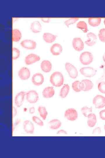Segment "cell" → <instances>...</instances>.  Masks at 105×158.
I'll return each instance as SVG.
<instances>
[{
  "label": "cell",
  "instance_id": "obj_12",
  "mask_svg": "<svg viewBox=\"0 0 105 158\" xmlns=\"http://www.w3.org/2000/svg\"><path fill=\"white\" fill-rule=\"evenodd\" d=\"M25 95V93L23 91H21L16 95L14 99V102L17 107H20L22 105Z\"/></svg>",
  "mask_w": 105,
  "mask_h": 158
},
{
  "label": "cell",
  "instance_id": "obj_30",
  "mask_svg": "<svg viewBox=\"0 0 105 158\" xmlns=\"http://www.w3.org/2000/svg\"><path fill=\"white\" fill-rule=\"evenodd\" d=\"M92 107H88L85 106L82 107L81 109V111L83 115L85 117L92 112Z\"/></svg>",
  "mask_w": 105,
  "mask_h": 158
},
{
  "label": "cell",
  "instance_id": "obj_17",
  "mask_svg": "<svg viewBox=\"0 0 105 158\" xmlns=\"http://www.w3.org/2000/svg\"><path fill=\"white\" fill-rule=\"evenodd\" d=\"M62 51V47L59 44L55 43L53 44L50 48V51L53 55H59Z\"/></svg>",
  "mask_w": 105,
  "mask_h": 158
},
{
  "label": "cell",
  "instance_id": "obj_4",
  "mask_svg": "<svg viewBox=\"0 0 105 158\" xmlns=\"http://www.w3.org/2000/svg\"><path fill=\"white\" fill-rule=\"evenodd\" d=\"M65 69L68 73L69 76L71 78L75 79L78 76V72L76 67L69 63L65 64Z\"/></svg>",
  "mask_w": 105,
  "mask_h": 158
},
{
  "label": "cell",
  "instance_id": "obj_7",
  "mask_svg": "<svg viewBox=\"0 0 105 158\" xmlns=\"http://www.w3.org/2000/svg\"><path fill=\"white\" fill-rule=\"evenodd\" d=\"M64 117L68 120L70 121L76 120L78 116L77 111L73 108H69L67 109L64 114Z\"/></svg>",
  "mask_w": 105,
  "mask_h": 158
},
{
  "label": "cell",
  "instance_id": "obj_32",
  "mask_svg": "<svg viewBox=\"0 0 105 158\" xmlns=\"http://www.w3.org/2000/svg\"><path fill=\"white\" fill-rule=\"evenodd\" d=\"M99 37L102 42H105V28L101 29L99 33Z\"/></svg>",
  "mask_w": 105,
  "mask_h": 158
},
{
  "label": "cell",
  "instance_id": "obj_40",
  "mask_svg": "<svg viewBox=\"0 0 105 158\" xmlns=\"http://www.w3.org/2000/svg\"><path fill=\"white\" fill-rule=\"evenodd\" d=\"M35 111V109L34 107H30L29 109V112L30 114H34Z\"/></svg>",
  "mask_w": 105,
  "mask_h": 158
},
{
  "label": "cell",
  "instance_id": "obj_26",
  "mask_svg": "<svg viewBox=\"0 0 105 158\" xmlns=\"http://www.w3.org/2000/svg\"><path fill=\"white\" fill-rule=\"evenodd\" d=\"M69 90V86L68 84H64L61 88L59 95L62 98H64L68 95Z\"/></svg>",
  "mask_w": 105,
  "mask_h": 158
},
{
  "label": "cell",
  "instance_id": "obj_1",
  "mask_svg": "<svg viewBox=\"0 0 105 158\" xmlns=\"http://www.w3.org/2000/svg\"><path fill=\"white\" fill-rule=\"evenodd\" d=\"M50 81L53 86L56 87H60L64 83L63 76L60 72H55L50 75Z\"/></svg>",
  "mask_w": 105,
  "mask_h": 158
},
{
  "label": "cell",
  "instance_id": "obj_36",
  "mask_svg": "<svg viewBox=\"0 0 105 158\" xmlns=\"http://www.w3.org/2000/svg\"><path fill=\"white\" fill-rule=\"evenodd\" d=\"M101 133V129L99 127H97L93 129L92 134L94 135H99Z\"/></svg>",
  "mask_w": 105,
  "mask_h": 158
},
{
  "label": "cell",
  "instance_id": "obj_13",
  "mask_svg": "<svg viewBox=\"0 0 105 158\" xmlns=\"http://www.w3.org/2000/svg\"><path fill=\"white\" fill-rule=\"evenodd\" d=\"M40 59V57L38 55L35 54H31L25 57L24 61L26 65H29L38 61Z\"/></svg>",
  "mask_w": 105,
  "mask_h": 158
},
{
  "label": "cell",
  "instance_id": "obj_27",
  "mask_svg": "<svg viewBox=\"0 0 105 158\" xmlns=\"http://www.w3.org/2000/svg\"><path fill=\"white\" fill-rule=\"evenodd\" d=\"M38 111L40 116L43 120H45L48 115V112L45 107L40 106L38 108Z\"/></svg>",
  "mask_w": 105,
  "mask_h": 158
},
{
  "label": "cell",
  "instance_id": "obj_33",
  "mask_svg": "<svg viewBox=\"0 0 105 158\" xmlns=\"http://www.w3.org/2000/svg\"><path fill=\"white\" fill-rule=\"evenodd\" d=\"M33 121L38 125L42 126L44 125V123L39 117L36 116H34L32 118Z\"/></svg>",
  "mask_w": 105,
  "mask_h": 158
},
{
  "label": "cell",
  "instance_id": "obj_43",
  "mask_svg": "<svg viewBox=\"0 0 105 158\" xmlns=\"http://www.w3.org/2000/svg\"><path fill=\"white\" fill-rule=\"evenodd\" d=\"M103 59L104 61V62H105V52L103 55Z\"/></svg>",
  "mask_w": 105,
  "mask_h": 158
},
{
  "label": "cell",
  "instance_id": "obj_35",
  "mask_svg": "<svg viewBox=\"0 0 105 158\" xmlns=\"http://www.w3.org/2000/svg\"><path fill=\"white\" fill-rule=\"evenodd\" d=\"M78 19V18H72L65 21L64 23L65 25L69 27V25L75 23Z\"/></svg>",
  "mask_w": 105,
  "mask_h": 158
},
{
  "label": "cell",
  "instance_id": "obj_44",
  "mask_svg": "<svg viewBox=\"0 0 105 158\" xmlns=\"http://www.w3.org/2000/svg\"><path fill=\"white\" fill-rule=\"evenodd\" d=\"M104 25H105V19L104 20Z\"/></svg>",
  "mask_w": 105,
  "mask_h": 158
},
{
  "label": "cell",
  "instance_id": "obj_38",
  "mask_svg": "<svg viewBox=\"0 0 105 158\" xmlns=\"http://www.w3.org/2000/svg\"><path fill=\"white\" fill-rule=\"evenodd\" d=\"M57 134H66L67 133L66 131L64 130L61 129L58 131L57 133Z\"/></svg>",
  "mask_w": 105,
  "mask_h": 158
},
{
  "label": "cell",
  "instance_id": "obj_25",
  "mask_svg": "<svg viewBox=\"0 0 105 158\" xmlns=\"http://www.w3.org/2000/svg\"><path fill=\"white\" fill-rule=\"evenodd\" d=\"M81 82L83 84L84 88L82 91H86L90 90L93 86V84L90 80L88 79L83 80Z\"/></svg>",
  "mask_w": 105,
  "mask_h": 158
},
{
  "label": "cell",
  "instance_id": "obj_34",
  "mask_svg": "<svg viewBox=\"0 0 105 158\" xmlns=\"http://www.w3.org/2000/svg\"><path fill=\"white\" fill-rule=\"evenodd\" d=\"M98 88L99 91L101 93L105 94V82H101L99 83Z\"/></svg>",
  "mask_w": 105,
  "mask_h": 158
},
{
  "label": "cell",
  "instance_id": "obj_9",
  "mask_svg": "<svg viewBox=\"0 0 105 158\" xmlns=\"http://www.w3.org/2000/svg\"><path fill=\"white\" fill-rule=\"evenodd\" d=\"M73 46L77 51L82 50L84 47V44L82 39L80 37H75L72 41Z\"/></svg>",
  "mask_w": 105,
  "mask_h": 158
},
{
  "label": "cell",
  "instance_id": "obj_24",
  "mask_svg": "<svg viewBox=\"0 0 105 158\" xmlns=\"http://www.w3.org/2000/svg\"><path fill=\"white\" fill-rule=\"evenodd\" d=\"M72 87L75 91L78 92L83 90L84 88V85L81 82L76 80L72 83Z\"/></svg>",
  "mask_w": 105,
  "mask_h": 158
},
{
  "label": "cell",
  "instance_id": "obj_11",
  "mask_svg": "<svg viewBox=\"0 0 105 158\" xmlns=\"http://www.w3.org/2000/svg\"><path fill=\"white\" fill-rule=\"evenodd\" d=\"M20 44L23 47L28 49H34L36 46V42L30 40H24L21 42Z\"/></svg>",
  "mask_w": 105,
  "mask_h": 158
},
{
  "label": "cell",
  "instance_id": "obj_21",
  "mask_svg": "<svg viewBox=\"0 0 105 158\" xmlns=\"http://www.w3.org/2000/svg\"><path fill=\"white\" fill-rule=\"evenodd\" d=\"M30 28L33 32L38 33L40 32L41 30V25L39 21H34L31 23Z\"/></svg>",
  "mask_w": 105,
  "mask_h": 158
},
{
  "label": "cell",
  "instance_id": "obj_10",
  "mask_svg": "<svg viewBox=\"0 0 105 158\" xmlns=\"http://www.w3.org/2000/svg\"><path fill=\"white\" fill-rule=\"evenodd\" d=\"M32 81L34 85L39 86L41 85L44 81V77L43 75L39 73L34 74L32 76Z\"/></svg>",
  "mask_w": 105,
  "mask_h": 158
},
{
  "label": "cell",
  "instance_id": "obj_37",
  "mask_svg": "<svg viewBox=\"0 0 105 158\" xmlns=\"http://www.w3.org/2000/svg\"><path fill=\"white\" fill-rule=\"evenodd\" d=\"M100 118L103 120H105V109L102 110L99 113Z\"/></svg>",
  "mask_w": 105,
  "mask_h": 158
},
{
  "label": "cell",
  "instance_id": "obj_39",
  "mask_svg": "<svg viewBox=\"0 0 105 158\" xmlns=\"http://www.w3.org/2000/svg\"><path fill=\"white\" fill-rule=\"evenodd\" d=\"M17 114V110L16 108L13 107V116L15 117Z\"/></svg>",
  "mask_w": 105,
  "mask_h": 158
},
{
  "label": "cell",
  "instance_id": "obj_29",
  "mask_svg": "<svg viewBox=\"0 0 105 158\" xmlns=\"http://www.w3.org/2000/svg\"><path fill=\"white\" fill-rule=\"evenodd\" d=\"M77 27L82 30L84 32H86L88 31V27L87 24L84 21H80L76 25Z\"/></svg>",
  "mask_w": 105,
  "mask_h": 158
},
{
  "label": "cell",
  "instance_id": "obj_18",
  "mask_svg": "<svg viewBox=\"0 0 105 158\" xmlns=\"http://www.w3.org/2000/svg\"><path fill=\"white\" fill-rule=\"evenodd\" d=\"M41 68L42 70L44 72L48 73L52 69V65L49 61L44 60L41 63Z\"/></svg>",
  "mask_w": 105,
  "mask_h": 158
},
{
  "label": "cell",
  "instance_id": "obj_41",
  "mask_svg": "<svg viewBox=\"0 0 105 158\" xmlns=\"http://www.w3.org/2000/svg\"><path fill=\"white\" fill-rule=\"evenodd\" d=\"M42 20L45 23H48L50 21V19L49 18H42Z\"/></svg>",
  "mask_w": 105,
  "mask_h": 158
},
{
  "label": "cell",
  "instance_id": "obj_22",
  "mask_svg": "<svg viewBox=\"0 0 105 158\" xmlns=\"http://www.w3.org/2000/svg\"><path fill=\"white\" fill-rule=\"evenodd\" d=\"M43 37L44 40L48 43L53 42L55 40L56 37V35L48 32L44 33Z\"/></svg>",
  "mask_w": 105,
  "mask_h": 158
},
{
  "label": "cell",
  "instance_id": "obj_6",
  "mask_svg": "<svg viewBox=\"0 0 105 158\" xmlns=\"http://www.w3.org/2000/svg\"><path fill=\"white\" fill-rule=\"evenodd\" d=\"M26 95L27 100L29 103H35L38 99V95L35 90H30L26 93Z\"/></svg>",
  "mask_w": 105,
  "mask_h": 158
},
{
  "label": "cell",
  "instance_id": "obj_20",
  "mask_svg": "<svg viewBox=\"0 0 105 158\" xmlns=\"http://www.w3.org/2000/svg\"><path fill=\"white\" fill-rule=\"evenodd\" d=\"M87 124L90 127H94L97 123V118L96 115L93 113H90L87 117Z\"/></svg>",
  "mask_w": 105,
  "mask_h": 158
},
{
  "label": "cell",
  "instance_id": "obj_15",
  "mask_svg": "<svg viewBox=\"0 0 105 158\" xmlns=\"http://www.w3.org/2000/svg\"><path fill=\"white\" fill-rule=\"evenodd\" d=\"M88 39L85 41V43L89 46H92L96 43L97 37L96 35L93 33L90 32L87 34Z\"/></svg>",
  "mask_w": 105,
  "mask_h": 158
},
{
  "label": "cell",
  "instance_id": "obj_28",
  "mask_svg": "<svg viewBox=\"0 0 105 158\" xmlns=\"http://www.w3.org/2000/svg\"><path fill=\"white\" fill-rule=\"evenodd\" d=\"M89 24L92 26H98L101 22V19L99 18H90L88 20Z\"/></svg>",
  "mask_w": 105,
  "mask_h": 158
},
{
  "label": "cell",
  "instance_id": "obj_31",
  "mask_svg": "<svg viewBox=\"0 0 105 158\" xmlns=\"http://www.w3.org/2000/svg\"><path fill=\"white\" fill-rule=\"evenodd\" d=\"M12 59L15 60L18 59L20 54V51L17 48L13 47L12 48Z\"/></svg>",
  "mask_w": 105,
  "mask_h": 158
},
{
  "label": "cell",
  "instance_id": "obj_23",
  "mask_svg": "<svg viewBox=\"0 0 105 158\" xmlns=\"http://www.w3.org/2000/svg\"><path fill=\"white\" fill-rule=\"evenodd\" d=\"M12 41L17 42L20 39L22 35L20 30L16 29H13L12 30Z\"/></svg>",
  "mask_w": 105,
  "mask_h": 158
},
{
  "label": "cell",
  "instance_id": "obj_8",
  "mask_svg": "<svg viewBox=\"0 0 105 158\" xmlns=\"http://www.w3.org/2000/svg\"><path fill=\"white\" fill-rule=\"evenodd\" d=\"M24 131L27 133L33 134L34 131V126L33 123L31 121L26 120L24 121L23 124Z\"/></svg>",
  "mask_w": 105,
  "mask_h": 158
},
{
  "label": "cell",
  "instance_id": "obj_16",
  "mask_svg": "<svg viewBox=\"0 0 105 158\" xmlns=\"http://www.w3.org/2000/svg\"><path fill=\"white\" fill-rule=\"evenodd\" d=\"M42 93L44 98H50L54 95L55 93V90L52 87H47L43 90Z\"/></svg>",
  "mask_w": 105,
  "mask_h": 158
},
{
  "label": "cell",
  "instance_id": "obj_3",
  "mask_svg": "<svg viewBox=\"0 0 105 158\" xmlns=\"http://www.w3.org/2000/svg\"><path fill=\"white\" fill-rule=\"evenodd\" d=\"M92 103L97 109H101L105 106V97L100 95H97L93 99Z\"/></svg>",
  "mask_w": 105,
  "mask_h": 158
},
{
  "label": "cell",
  "instance_id": "obj_2",
  "mask_svg": "<svg viewBox=\"0 0 105 158\" xmlns=\"http://www.w3.org/2000/svg\"><path fill=\"white\" fill-rule=\"evenodd\" d=\"M80 61L83 65H88L93 61V57L92 54L88 51L82 52L79 57Z\"/></svg>",
  "mask_w": 105,
  "mask_h": 158
},
{
  "label": "cell",
  "instance_id": "obj_42",
  "mask_svg": "<svg viewBox=\"0 0 105 158\" xmlns=\"http://www.w3.org/2000/svg\"><path fill=\"white\" fill-rule=\"evenodd\" d=\"M20 121V120L19 119H17L15 121V126L19 124Z\"/></svg>",
  "mask_w": 105,
  "mask_h": 158
},
{
  "label": "cell",
  "instance_id": "obj_45",
  "mask_svg": "<svg viewBox=\"0 0 105 158\" xmlns=\"http://www.w3.org/2000/svg\"><path fill=\"white\" fill-rule=\"evenodd\" d=\"M104 130L105 131V125L104 126Z\"/></svg>",
  "mask_w": 105,
  "mask_h": 158
},
{
  "label": "cell",
  "instance_id": "obj_14",
  "mask_svg": "<svg viewBox=\"0 0 105 158\" xmlns=\"http://www.w3.org/2000/svg\"><path fill=\"white\" fill-rule=\"evenodd\" d=\"M18 74L21 79L27 80L30 77V73L28 68L26 67H23L19 70Z\"/></svg>",
  "mask_w": 105,
  "mask_h": 158
},
{
  "label": "cell",
  "instance_id": "obj_5",
  "mask_svg": "<svg viewBox=\"0 0 105 158\" xmlns=\"http://www.w3.org/2000/svg\"><path fill=\"white\" fill-rule=\"evenodd\" d=\"M80 71L83 76L91 78L96 74L97 71L92 67H87L80 68Z\"/></svg>",
  "mask_w": 105,
  "mask_h": 158
},
{
  "label": "cell",
  "instance_id": "obj_19",
  "mask_svg": "<svg viewBox=\"0 0 105 158\" xmlns=\"http://www.w3.org/2000/svg\"><path fill=\"white\" fill-rule=\"evenodd\" d=\"M49 128L52 130L58 129L61 126L62 123L59 120L57 119H53L48 123Z\"/></svg>",
  "mask_w": 105,
  "mask_h": 158
}]
</instances>
